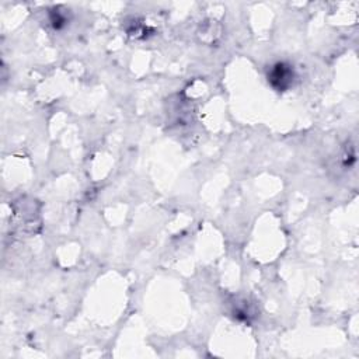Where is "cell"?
<instances>
[{
	"mask_svg": "<svg viewBox=\"0 0 359 359\" xmlns=\"http://www.w3.org/2000/svg\"><path fill=\"white\" fill-rule=\"evenodd\" d=\"M281 81V84H279V88H285L286 86H285L284 81H286V84H289V81H291V72L288 70V69L285 68L284 65H278L277 68L272 70L271 73V81L272 84L275 83V81Z\"/></svg>",
	"mask_w": 359,
	"mask_h": 359,
	"instance_id": "obj_1",
	"label": "cell"
}]
</instances>
